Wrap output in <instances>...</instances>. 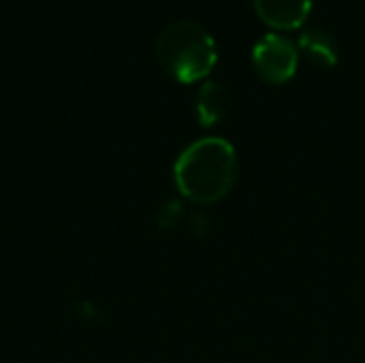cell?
<instances>
[{"label": "cell", "mask_w": 365, "mask_h": 363, "mask_svg": "<svg viewBox=\"0 0 365 363\" xmlns=\"http://www.w3.org/2000/svg\"><path fill=\"white\" fill-rule=\"evenodd\" d=\"M216 39L195 19H175L156 36L158 64L178 81L203 79L216 64Z\"/></svg>", "instance_id": "obj_2"}, {"label": "cell", "mask_w": 365, "mask_h": 363, "mask_svg": "<svg viewBox=\"0 0 365 363\" xmlns=\"http://www.w3.org/2000/svg\"><path fill=\"white\" fill-rule=\"evenodd\" d=\"M237 173V152L222 137L197 139L178 156L173 167L178 190L182 197L199 205L225 199L235 186Z\"/></svg>", "instance_id": "obj_1"}, {"label": "cell", "mask_w": 365, "mask_h": 363, "mask_svg": "<svg viewBox=\"0 0 365 363\" xmlns=\"http://www.w3.org/2000/svg\"><path fill=\"white\" fill-rule=\"evenodd\" d=\"M195 111L201 126L218 124L229 111V90L218 81H205L197 92Z\"/></svg>", "instance_id": "obj_6"}, {"label": "cell", "mask_w": 365, "mask_h": 363, "mask_svg": "<svg viewBox=\"0 0 365 363\" xmlns=\"http://www.w3.org/2000/svg\"><path fill=\"white\" fill-rule=\"evenodd\" d=\"M299 64L297 45L280 34V32H265L257 39L252 47V66L257 75L269 83H284L289 81Z\"/></svg>", "instance_id": "obj_3"}, {"label": "cell", "mask_w": 365, "mask_h": 363, "mask_svg": "<svg viewBox=\"0 0 365 363\" xmlns=\"http://www.w3.org/2000/svg\"><path fill=\"white\" fill-rule=\"evenodd\" d=\"M297 47L319 68H329L338 62V41L323 26H308L302 30Z\"/></svg>", "instance_id": "obj_5"}, {"label": "cell", "mask_w": 365, "mask_h": 363, "mask_svg": "<svg viewBox=\"0 0 365 363\" xmlns=\"http://www.w3.org/2000/svg\"><path fill=\"white\" fill-rule=\"evenodd\" d=\"M255 9L259 17L272 28H299L310 9L312 0H255Z\"/></svg>", "instance_id": "obj_4"}]
</instances>
